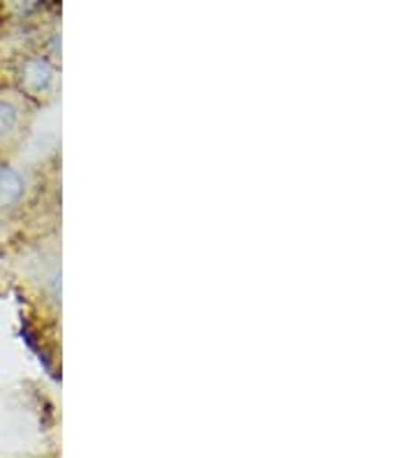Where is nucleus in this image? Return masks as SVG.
Segmentation results:
<instances>
[{"label":"nucleus","mask_w":417,"mask_h":458,"mask_svg":"<svg viewBox=\"0 0 417 458\" xmlns=\"http://www.w3.org/2000/svg\"><path fill=\"white\" fill-rule=\"evenodd\" d=\"M23 197V179L12 167H0V209H10Z\"/></svg>","instance_id":"f257e3e1"},{"label":"nucleus","mask_w":417,"mask_h":458,"mask_svg":"<svg viewBox=\"0 0 417 458\" xmlns=\"http://www.w3.org/2000/svg\"><path fill=\"white\" fill-rule=\"evenodd\" d=\"M14 123H17V109L12 107L10 102L0 100V137L12 132Z\"/></svg>","instance_id":"f03ea898"}]
</instances>
